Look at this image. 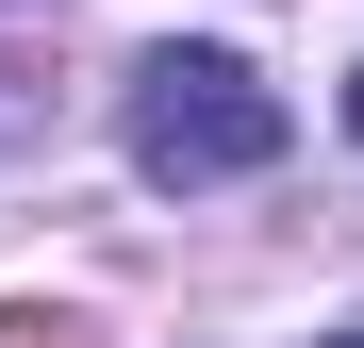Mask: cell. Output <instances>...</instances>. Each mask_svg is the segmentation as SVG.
Listing matches in <instances>:
<instances>
[{
    "label": "cell",
    "mask_w": 364,
    "mask_h": 348,
    "mask_svg": "<svg viewBox=\"0 0 364 348\" xmlns=\"http://www.w3.org/2000/svg\"><path fill=\"white\" fill-rule=\"evenodd\" d=\"M331 348H364V332H331Z\"/></svg>",
    "instance_id": "4"
},
{
    "label": "cell",
    "mask_w": 364,
    "mask_h": 348,
    "mask_svg": "<svg viewBox=\"0 0 364 348\" xmlns=\"http://www.w3.org/2000/svg\"><path fill=\"white\" fill-rule=\"evenodd\" d=\"M348 133H364V83H348Z\"/></svg>",
    "instance_id": "3"
},
{
    "label": "cell",
    "mask_w": 364,
    "mask_h": 348,
    "mask_svg": "<svg viewBox=\"0 0 364 348\" xmlns=\"http://www.w3.org/2000/svg\"><path fill=\"white\" fill-rule=\"evenodd\" d=\"M133 166L182 183V199L282 166V83L249 67V50H149V67H133Z\"/></svg>",
    "instance_id": "1"
},
{
    "label": "cell",
    "mask_w": 364,
    "mask_h": 348,
    "mask_svg": "<svg viewBox=\"0 0 364 348\" xmlns=\"http://www.w3.org/2000/svg\"><path fill=\"white\" fill-rule=\"evenodd\" d=\"M0 348H100L83 315H50V299H0Z\"/></svg>",
    "instance_id": "2"
}]
</instances>
